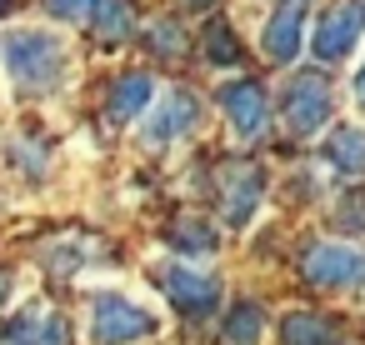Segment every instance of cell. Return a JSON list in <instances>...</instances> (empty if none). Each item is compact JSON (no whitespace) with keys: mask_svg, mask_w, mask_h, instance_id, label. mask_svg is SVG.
Listing matches in <instances>:
<instances>
[{"mask_svg":"<svg viewBox=\"0 0 365 345\" xmlns=\"http://www.w3.org/2000/svg\"><path fill=\"white\" fill-rule=\"evenodd\" d=\"M0 56H6L11 81H16L21 91H31V96L56 91V86L66 81V66H71L66 46H61L56 36H46V31H16V36H6Z\"/></svg>","mask_w":365,"mask_h":345,"instance_id":"obj_1","label":"cell"},{"mask_svg":"<svg viewBox=\"0 0 365 345\" xmlns=\"http://www.w3.org/2000/svg\"><path fill=\"white\" fill-rule=\"evenodd\" d=\"M155 330V320L140 310V305H130L125 295H96L91 300V340L96 345H130V340H145Z\"/></svg>","mask_w":365,"mask_h":345,"instance_id":"obj_2","label":"cell"},{"mask_svg":"<svg viewBox=\"0 0 365 345\" xmlns=\"http://www.w3.org/2000/svg\"><path fill=\"white\" fill-rule=\"evenodd\" d=\"M330 105H335V96H330V81L320 71H305L285 86V120L295 135H315L330 120Z\"/></svg>","mask_w":365,"mask_h":345,"instance_id":"obj_3","label":"cell"},{"mask_svg":"<svg viewBox=\"0 0 365 345\" xmlns=\"http://www.w3.org/2000/svg\"><path fill=\"white\" fill-rule=\"evenodd\" d=\"M305 280H315V285H360L365 260H360V250H350L340 240H320L305 255Z\"/></svg>","mask_w":365,"mask_h":345,"instance_id":"obj_4","label":"cell"},{"mask_svg":"<svg viewBox=\"0 0 365 345\" xmlns=\"http://www.w3.org/2000/svg\"><path fill=\"white\" fill-rule=\"evenodd\" d=\"M160 285H165L170 305H175L180 315H190V320H205V315L215 310V300H220V280L195 275V270H180V265H170V270L160 275Z\"/></svg>","mask_w":365,"mask_h":345,"instance_id":"obj_5","label":"cell"},{"mask_svg":"<svg viewBox=\"0 0 365 345\" xmlns=\"http://www.w3.org/2000/svg\"><path fill=\"white\" fill-rule=\"evenodd\" d=\"M360 31H365V11H360V6H335V11L320 21V31H315V51H320L325 61H340V56L360 41Z\"/></svg>","mask_w":365,"mask_h":345,"instance_id":"obj_6","label":"cell"},{"mask_svg":"<svg viewBox=\"0 0 365 345\" xmlns=\"http://www.w3.org/2000/svg\"><path fill=\"white\" fill-rule=\"evenodd\" d=\"M220 105H225V115L235 120L240 135H260V130H265V91H260L255 81L225 86V91H220Z\"/></svg>","mask_w":365,"mask_h":345,"instance_id":"obj_7","label":"cell"},{"mask_svg":"<svg viewBox=\"0 0 365 345\" xmlns=\"http://www.w3.org/2000/svg\"><path fill=\"white\" fill-rule=\"evenodd\" d=\"M66 325L56 310H26L16 320H6V345H61Z\"/></svg>","mask_w":365,"mask_h":345,"instance_id":"obj_8","label":"cell"},{"mask_svg":"<svg viewBox=\"0 0 365 345\" xmlns=\"http://www.w3.org/2000/svg\"><path fill=\"white\" fill-rule=\"evenodd\" d=\"M300 31H305V11H300V6H280L275 21L265 26V56H270V61H295Z\"/></svg>","mask_w":365,"mask_h":345,"instance_id":"obj_9","label":"cell"},{"mask_svg":"<svg viewBox=\"0 0 365 345\" xmlns=\"http://www.w3.org/2000/svg\"><path fill=\"white\" fill-rule=\"evenodd\" d=\"M195 115H200V105H195V96H190V91H170V96L160 101V110H155V125H150V140H175V135H185Z\"/></svg>","mask_w":365,"mask_h":345,"instance_id":"obj_10","label":"cell"},{"mask_svg":"<svg viewBox=\"0 0 365 345\" xmlns=\"http://www.w3.org/2000/svg\"><path fill=\"white\" fill-rule=\"evenodd\" d=\"M325 160L345 175H365V130H355V125L335 130L330 145H325Z\"/></svg>","mask_w":365,"mask_h":345,"instance_id":"obj_11","label":"cell"},{"mask_svg":"<svg viewBox=\"0 0 365 345\" xmlns=\"http://www.w3.org/2000/svg\"><path fill=\"white\" fill-rule=\"evenodd\" d=\"M150 101V76H120L115 96H110V120H135Z\"/></svg>","mask_w":365,"mask_h":345,"instance_id":"obj_12","label":"cell"},{"mask_svg":"<svg viewBox=\"0 0 365 345\" xmlns=\"http://www.w3.org/2000/svg\"><path fill=\"white\" fill-rule=\"evenodd\" d=\"M91 26H96V36H101L106 46L125 41V31H130V0H96Z\"/></svg>","mask_w":365,"mask_h":345,"instance_id":"obj_13","label":"cell"},{"mask_svg":"<svg viewBox=\"0 0 365 345\" xmlns=\"http://www.w3.org/2000/svg\"><path fill=\"white\" fill-rule=\"evenodd\" d=\"M285 345H335V325L295 310V315H285Z\"/></svg>","mask_w":365,"mask_h":345,"instance_id":"obj_14","label":"cell"},{"mask_svg":"<svg viewBox=\"0 0 365 345\" xmlns=\"http://www.w3.org/2000/svg\"><path fill=\"white\" fill-rule=\"evenodd\" d=\"M260 335H265V310L260 305H235L230 310V320H225V340L230 345H260Z\"/></svg>","mask_w":365,"mask_h":345,"instance_id":"obj_15","label":"cell"},{"mask_svg":"<svg viewBox=\"0 0 365 345\" xmlns=\"http://www.w3.org/2000/svg\"><path fill=\"white\" fill-rule=\"evenodd\" d=\"M255 200H260V170H255V175H250V170H240V175L230 180V190H225V215L240 225V220H250Z\"/></svg>","mask_w":365,"mask_h":345,"instance_id":"obj_16","label":"cell"},{"mask_svg":"<svg viewBox=\"0 0 365 345\" xmlns=\"http://www.w3.org/2000/svg\"><path fill=\"white\" fill-rule=\"evenodd\" d=\"M170 245L185 250V255H210L215 250V230L205 220H175L170 225Z\"/></svg>","mask_w":365,"mask_h":345,"instance_id":"obj_17","label":"cell"},{"mask_svg":"<svg viewBox=\"0 0 365 345\" xmlns=\"http://www.w3.org/2000/svg\"><path fill=\"white\" fill-rule=\"evenodd\" d=\"M150 36H155L150 46H155L160 56H180V26H175V21H155Z\"/></svg>","mask_w":365,"mask_h":345,"instance_id":"obj_18","label":"cell"},{"mask_svg":"<svg viewBox=\"0 0 365 345\" xmlns=\"http://www.w3.org/2000/svg\"><path fill=\"white\" fill-rule=\"evenodd\" d=\"M210 41H215V46H210V61H215V66H230V61H235V56H240V51H235V46H230V31H225V26H220V21H215V26H210Z\"/></svg>","mask_w":365,"mask_h":345,"instance_id":"obj_19","label":"cell"},{"mask_svg":"<svg viewBox=\"0 0 365 345\" xmlns=\"http://www.w3.org/2000/svg\"><path fill=\"white\" fill-rule=\"evenodd\" d=\"M46 6H51L61 21H81V16H91V11H96V0H46Z\"/></svg>","mask_w":365,"mask_h":345,"instance_id":"obj_20","label":"cell"},{"mask_svg":"<svg viewBox=\"0 0 365 345\" xmlns=\"http://www.w3.org/2000/svg\"><path fill=\"white\" fill-rule=\"evenodd\" d=\"M355 96H360V105H365V66H360V76H355Z\"/></svg>","mask_w":365,"mask_h":345,"instance_id":"obj_21","label":"cell"},{"mask_svg":"<svg viewBox=\"0 0 365 345\" xmlns=\"http://www.w3.org/2000/svg\"><path fill=\"white\" fill-rule=\"evenodd\" d=\"M11 6H16V0H0V16H6V11H11Z\"/></svg>","mask_w":365,"mask_h":345,"instance_id":"obj_22","label":"cell"},{"mask_svg":"<svg viewBox=\"0 0 365 345\" xmlns=\"http://www.w3.org/2000/svg\"><path fill=\"white\" fill-rule=\"evenodd\" d=\"M195 6H205V0H195Z\"/></svg>","mask_w":365,"mask_h":345,"instance_id":"obj_23","label":"cell"},{"mask_svg":"<svg viewBox=\"0 0 365 345\" xmlns=\"http://www.w3.org/2000/svg\"><path fill=\"white\" fill-rule=\"evenodd\" d=\"M290 6H300V0H290Z\"/></svg>","mask_w":365,"mask_h":345,"instance_id":"obj_24","label":"cell"}]
</instances>
